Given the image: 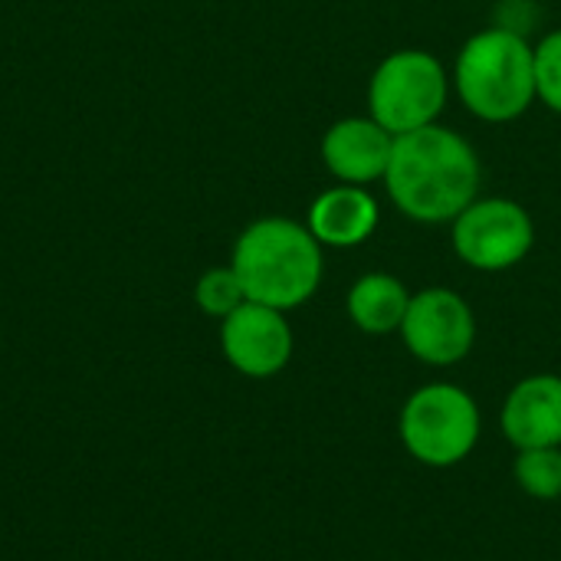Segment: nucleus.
<instances>
[{"mask_svg":"<svg viewBox=\"0 0 561 561\" xmlns=\"http://www.w3.org/2000/svg\"><path fill=\"white\" fill-rule=\"evenodd\" d=\"M385 184L398 210L411 220L447 224L477 201L480 158L463 135L434 122L394 135Z\"/></svg>","mask_w":561,"mask_h":561,"instance_id":"1","label":"nucleus"},{"mask_svg":"<svg viewBox=\"0 0 561 561\" xmlns=\"http://www.w3.org/2000/svg\"><path fill=\"white\" fill-rule=\"evenodd\" d=\"M233 273L250 302L279 312L309 302L322 283V243L309 227L286 217H263L250 224L233 243Z\"/></svg>","mask_w":561,"mask_h":561,"instance_id":"2","label":"nucleus"},{"mask_svg":"<svg viewBox=\"0 0 561 561\" xmlns=\"http://www.w3.org/2000/svg\"><path fill=\"white\" fill-rule=\"evenodd\" d=\"M457 92L483 122H513L536 99V49L513 30L470 36L457 59Z\"/></svg>","mask_w":561,"mask_h":561,"instance_id":"3","label":"nucleus"},{"mask_svg":"<svg viewBox=\"0 0 561 561\" xmlns=\"http://www.w3.org/2000/svg\"><path fill=\"white\" fill-rule=\"evenodd\" d=\"M401 440L424 467H457L480 440V408L457 385H427L401 411Z\"/></svg>","mask_w":561,"mask_h":561,"instance_id":"4","label":"nucleus"},{"mask_svg":"<svg viewBox=\"0 0 561 561\" xmlns=\"http://www.w3.org/2000/svg\"><path fill=\"white\" fill-rule=\"evenodd\" d=\"M447 105V72L424 49L391 53L368 82V112L391 135L434 125Z\"/></svg>","mask_w":561,"mask_h":561,"instance_id":"5","label":"nucleus"},{"mask_svg":"<svg viewBox=\"0 0 561 561\" xmlns=\"http://www.w3.org/2000/svg\"><path fill=\"white\" fill-rule=\"evenodd\" d=\"M536 243L533 217L506 197H486L473 201L457 220H454V250L457 256L483 273L510 270Z\"/></svg>","mask_w":561,"mask_h":561,"instance_id":"6","label":"nucleus"},{"mask_svg":"<svg viewBox=\"0 0 561 561\" xmlns=\"http://www.w3.org/2000/svg\"><path fill=\"white\" fill-rule=\"evenodd\" d=\"M404 345L424 365L447 368L470 355L477 339V322L470 306L450 289H424L411 296L408 316L401 322Z\"/></svg>","mask_w":561,"mask_h":561,"instance_id":"7","label":"nucleus"},{"mask_svg":"<svg viewBox=\"0 0 561 561\" xmlns=\"http://www.w3.org/2000/svg\"><path fill=\"white\" fill-rule=\"evenodd\" d=\"M220 348L240 375L273 378L293 358V329L279 309L247 299L220 319Z\"/></svg>","mask_w":561,"mask_h":561,"instance_id":"8","label":"nucleus"},{"mask_svg":"<svg viewBox=\"0 0 561 561\" xmlns=\"http://www.w3.org/2000/svg\"><path fill=\"white\" fill-rule=\"evenodd\" d=\"M503 434L516 450L561 447V378L533 375L523 378L500 414Z\"/></svg>","mask_w":561,"mask_h":561,"instance_id":"9","label":"nucleus"},{"mask_svg":"<svg viewBox=\"0 0 561 561\" xmlns=\"http://www.w3.org/2000/svg\"><path fill=\"white\" fill-rule=\"evenodd\" d=\"M394 135L368 118H342L322 138V161L342 184H368L385 178Z\"/></svg>","mask_w":561,"mask_h":561,"instance_id":"10","label":"nucleus"},{"mask_svg":"<svg viewBox=\"0 0 561 561\" xmlns=\"http://www.w3.org/2000/svg\"><path fill=\"white\" fill-rule=\"evenodd\" d=\"M309 233L322 247H358L378 227V204L358 184H339L309 207Z\"/></svg>","mask_w":561,"mask_h":561,"instance_id":"11","label":"nucleus"},{"mask_svg":"<svg viewBox=\"0 0 561 561\" xmlns=\"http://www.w3.org/2000/svg\"><path fill=\"white\" fill-rule=\"evenodd\" d=\"M411 306V293L398 276L368 273L348 293V316L368 335H388L401 329Z\"/></svg>","mask_w":561,"mask_h":561,"instance_id":"12","label":"nucleus"},{"mask_svg":"<svg viewBox=\"0 0 561 561\" xmlns=\"http://www.w3.org/2000/svg\"><path fill=\"white\" fill-rule=\"evenodd\" d=\"M516 483L533 500H561V447L519 450Z\"/></svg>","mask_w":561,"mask_h":561,"instance_id":"13","label":"nucleus"},{"mask_svg":"<svg viewBox=\"0 0 561 561\" xmlns=\"http://www.w3.org/2000/svg\"><path fill=\"white\" fill-rule=\"evenodd\" d=\"M194 302L204 316H214V319H227L233 309H240L247 302V293H243V283L240 276L233 273V266H214L207 270L197 286H194Z\"/></svg>","mask_w":561,"mask_h":561,"instance_id":"14","label":"nucleus"},{"mask_svg":"<svg viewBox=\"0 0 561 561\" xmlns=\"http://www.w3.org/2000/svg\"><path fill=\"white\" fill-rule=\"evenodd\" d=\"M536 99L561 115V30L536 46Z\"/></svg>","mask_w":561,"mask_h":561,"instance_id":"15","label":"nucleus"}]
</instances>
